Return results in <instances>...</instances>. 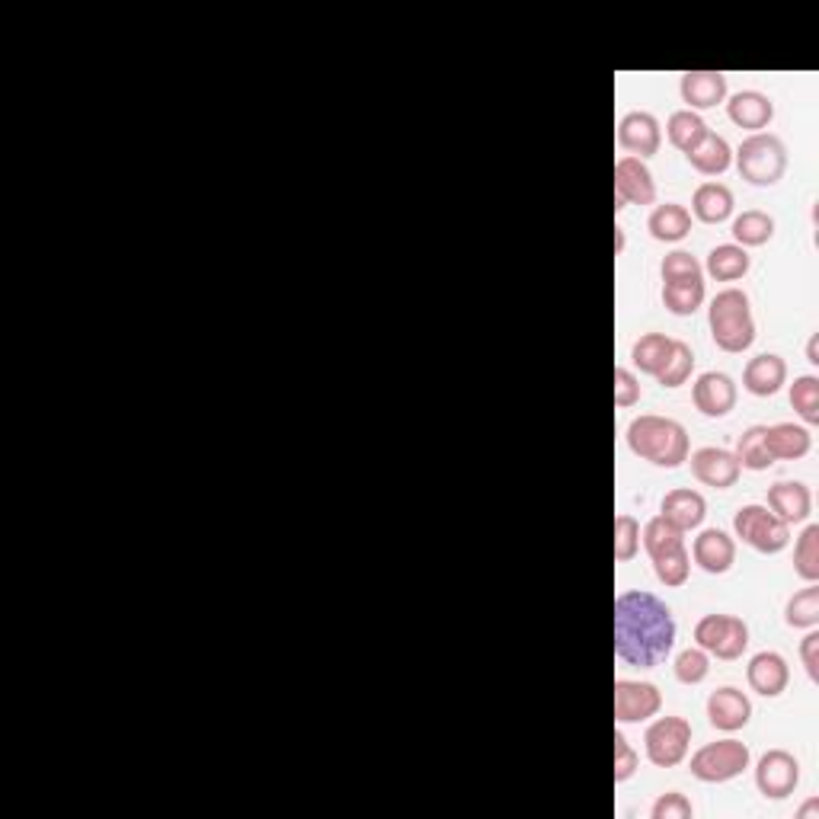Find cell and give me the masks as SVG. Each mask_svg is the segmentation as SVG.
Wrapping results in <instances>:
<instances>
[{
  "label": "cell",
  "instance_id": "cell-1",
  "mask_svg": "<svg viewBox=\"0 0 819 819\" xmlns=\"http://www.w3.org/2000/svg\"><path fill=\"white\" fill-rule=\"evenodd\" d=\"M676 647V618L647 590H624L615 599V656L624 666L654 669Z\"/></svg>",
  "mask_w": 819,
  "mask_h": 819
},
{
  "label": "cell",
  "instance_id": "cell-2",
  "mask_svg": "<svg viewBox=\"0 0 819 819\" xmlns=\"http://www.w3.org/2000/svg\"><path fill=\"white\" fill-rule=\"evenodd\" d=\"M627 449L640 461H650L656 467L676 471L682 467L691 455L689 429L679 420L669 417H656V413H644L637 420H631L627 427Z\"/></svg>",
  "mask_w": 819,
  "mask_h": 819
},
{
  "label": "cell",
  "instance_id": "cell-3",
  "mask_svg": "<svg viewBox=\"0 0 819 819\" xmlns=\"http://www.w3.org/2000/svg\"><path fill=\"white\" fill-rule=\"evenodd\" d=\"M708 327H711V336H714L718 349L730 353V356L746 353L755 343V321L750 295L740 292V289H723V292H718V295L711 298V308H708Z\"/></svg>",
  "mask_w": 819,
  "mask_h": 819
},
{
  "label": "cell",
  "instance_id": "cell-4",
  "mask_svg": "<svg viewBox=\"0 0 819 819\" xmlns=\"http://www.w3.org/2000/svg\"><path fill=\"white\" fill-rule=\"evenodd\" d=\"M736 170L750 186H758V190H768V186L782 183L787 170L785 141L778 134H772V131L750 134L736 148Z\"/></svg>",
  "mask_w": 819,
  "mask_h": 819
},
{
  "label": "cell",
  "instance_id": "cell-5",
  "mask_svg": "<svg viewBox=\"0 0 819 819\" xmlns=\"http://www.w3.org/2000/svg\"><path fill=\"white\" fill-rule=\"evenodd\" d=\"M753 762V753L746 743L740 740H718V743H708L701 746L698 753L691 755V778L704 782V785H726L733 778H740Z\"/></svg>",
  "mask_w": 819,
  "mask_h": 819
},
{
  "label": "cell",
  "instance_id": "cell-6",
  "mask_svg": "<svg viewBox=\"0 0 819 819\" xmlns=\"http://www.w3.org/2000/svg\"><path fill=\"white\" fill-rule=\"evenodd\" d=\"M733 531L743 545H750L758 554H782L790 545V525H785L768 506H740L733 516Z\"/></svg>",
  "mask_w": 819,
  "mask_h": 819
},
{
  "label": "cell",
  "instance_id": "cell-7",
  "mask_svg": "<svg viewBox=\"0 0 819 819\" xmlns=\"http://www.w3.org/2000/svg\"><path fill=\"white\" fill-rule=\"evenodd\" d=\"M694 644L708 656L733 662L750 647V624L736 615H704L694 624Z\"/></svg>",
  "mask_w": 819,
  "mask_h": 819
},
{
  "label": "cell",
  "instance_id": "cell-8",
  "mask_svg": "<svg viewBox=\"0 0 819 819\" xmlns=\"http://www.w3.org/2000/svg\"><path fill=\"white\" fill-rule=\"evenodd\" d=\"M691 746V723L686 718H676V714H666V718H656L647 733H644V750L647 758L656 768H676L686 762Z\"/></svg>",
  "mask_w": 819,
  "mask_h": 819
},
{
  "label": "cell",
  "instance_id": "cell-9",
  "mask_svg": "<svg viewBox=\"0 0 819 819\" xmlns=\"http://www.w3.org/2000/svg\"><path fill=\"white\" fill-rule=\"evenodd\" d=\"M800 785V762L787 750H768L755 765V787L765 800H787Z\"/></svg>",
  "mask_w": 819,
  "mask_h": 819
},
{
  "label": "cell",
  "instance_id": "cell-10",
  "mask_svg": "<svg viewBox=\"0 0 819 819\" xmlns=\"http://www.w3.org/2000/svg\"><path fill=\"white\" fill-rule=\"evenodd\" d=\"M656 180L647 161L637 158H618L615 164V212H624L627 205H654Z\"/></svg>",
  "mask_w": 819,
  "mask_h": 819
},
{
  "label": "cell",
  "instance_id": "cell-11",
  "mask_svg": "<svg viewBox=\"0 0 819 819\" xmlns=\"http://www.w3.org/2000/svg\"><path fill=\"white\" fill-rule=\"evenodd\" d=\"M618 148L627 158H637V161H647V158L659 154L662 129H659V119L654 112L634 109V112L622 116V122H618Z\"/></svg>",
  "mask_w": 819,
  "mask_h": 819
},
{
  "label": "cell",
  "instance_id": "cell-12",
  "mask_svg": "<svg viewBox=\"0 0 819 819\" xmlns=\"http://www.w3.org/2000/svg\"><path fill=\"white\" fill-rule=\"evenodd\" d=\"M691 403L708 420L730 417L733 407H736V385H733V378L723 375V371H704V375H698V381L691 385Z\"/></svg>",
  "mask_w": 819,
  "mask_h": 819
},
{
  "label": "cell",
  "instance_id": "cell-13",
  "mask_svg": "<svg viewBox=\"0 0 819 819\" xmlns=\"http://www.w3.org/2000/svg\"><path fill=\"white\" fill-rule=\"evenodd\" d=\"M689 461L694 481L704 484V487H714V491H730V487H736V481H740V474H743V467H740L736 455L726 452V449H718V445H704V449L691 452Z\"/></svg>",
  "mask_w": 819,
  "mask_h": 819
},
{
  "label": "cell",
  "instance_id": "cell-14",
  "mask_svg": "<svg viewBox=\"0 0 819 819\" xmlns=\"http://www.w3.org/2000/svg\"><path fill=\"white\" fill-rule=\"evenodd\" d=\"M662 694L654 682H634L618 679L615 682V721L618 723H644L659 714Z\"/></svg>",
  "mask_w": 819,
  "mask_h": 819
},
{
  "label": "cell",
  "instance_id": "cell-15",
  "mask_svg": "<svg viewBox=\"0 0 819 819\" xmlns=\"http://www.w3.org/2000/svg\"><path fill=\"white\" fill-rule=\"evenodd\" d=\"M708 721L714 730L721 733H736L743 730L746 723L753 721V701L750 694L733 686H723V689L711 691L708 698Z\"/></svg>",
  "mask_w": 819,
  "mask_h": 819
},
{
  "label": "cell",
  "instance_id": "cell-16",
  "mask_svg": "<svg viewBox=\"0 0 819 819\" xmlns=\"http://www.w3.org/2000/svg\"><path fill=\"white\" fill-rule=\"evenodd\" d=\"M691 560L711 573V576H723L730 573V567L736 563V541L721 531V528H704L694 541H691Z\"/></svg>",
  "mask_w": 819,
  "mask_h": 819
},
{
  "label": "cell",
  "instance_id": "cell-17",
  "mask_svg": "<svg viewBox=\"0 0 819 819\" xmlns=\"http://www.w3.org/2000/svg\"><path fill=\"white\" fill-rule=\"evenodd\" d=\"M746 682H750V689L755 694H762V698H778V694H785L787 682H790V666H787V659L782 654H775V650H762V654H755L750 659V666H746Z\"/></svg>",
  "mask_w": 819,
  "mask_h": 819
},
{
  "label": "cell",
  "instance_id": "cell-18",
  "mask_svg": "<svg viewBox=\"0 0 819 819\" xmlns=\"http://www.w3.org/2000/svg\"><path fill=\"white\" fill-rule=\"evenodd\" d=\"M679 94L691 112L714 109L726 99V74H721V71H686L679 80Z\"/></svg>",
  "mask_w": 819,
  "mask_h": 819
},
{
  "label": "cell",
  "instance_id": "cell-19",
  "mask_svg": "<svg viewBox=\"0 0 819 819\" xmlns=\"http://www.w3.org/2000/svg\"><path fill=\"white\" fill-rule=\"evenodd\" d=\"M726 116H730V122L736 129H746L758 134V131H765L772 126L775 103L765 97V94H758V90H740V94H733V97L726 99Z\"/></svg>",
  "mask_w": 819,
  "mask_h": 819
},
{
  "label": "cell",
  "instance_id": "cell-20",
  "mask_svg": "<svg viewBox=\"0 0 819 819\" xmlns=\"http://www.w3.org/2000/svg\"><path fill=\"white\" fill-rule=\"evenodd\" d=\"M768 509L782 519L785 525H800L810 519L813 509V496L810 487L800 481H778L768 487Z\"/></svg>",
  "mask_w": 819,
  "mask_h": 819
},
{
  "label": "cell",
  "instance_id": "cell-21",
  "mask_svg": "<svg viewBox=\"0 0 819 819\" xmlns=\"http://www.w3.org/2000/svg\"><path fill=\"white\" fill-rule=\"evenodd\" d=\"M659 516L669 525H676L679 531H694V528H701L704 516H708V503L698 491L679 487V491H669L662 496Z\"/></svg>",
  "mask_w": 819,
  "mask_h": 819
},
{
  "label": "cell",
  "instance_id": "cell-22",
  "mask_svg": "<svg viewBox=\"0 0 819 819\" xmlns=\"http://www.w3.org/2000/svg\"><path fill=\"white\" fill-rule=\"evenodd\" d=\"M787 385V365L775 353H762L746 362L743 368V388L753 397H775Z\"/></svg>",
  "mask_w": 819,
  "mask_h": 819
},
{
  "label": "cell",
  "instance_id": "cell-23",
  "mask_svg": "<svg viewBox=\"0 0 819 819\" xmlns=\"http://www.w3.org/2000/svg\"><path fill=\"white\" fill-rule=\"evenodd\" d=\"M736 198L733 190L723 183H701L691 196V218H698L701 225H723L733 218Z\"/></svg>",
  "mask_w": 819,
  "mask_h": 819
},
{
  "label": "cell",
  "instance_id": "cell-24",
  "mask_svg": "<svg viewBox=\"0 0 819 819\" xmlns=\"http://www.w3.org/2000/svg\"><path fill=\"white\" fill-rule=\"evenodd\" d=\"M765 442H768V452L775 461H800L810 455L813 449V435L807 427H797V423H775V427H765Z\"/></svg>",
  "mask_w": 819,
  "mask_h": 819
},
{
  "label": "cell",
  "instance_id": "cell-25",
  "mask_svg": "<svg viewBox=\"0 0 819 819\" xmlns=\"http://www.w3.org/2000/svg\"><path fill=\"white\" fill-rule=\"evenodd\" d=\"M691 212L679 202H666V205H656L647 218V230L650 237L659 240V244H679L691 234Z\"/></svg>",
  "mask_w": 819,
  "mask_h": 819
},
{
  "label": "cell",
  "instance_id": "cell-26",
  "mask_svg": "<svg viewBox=\"0 0 819 819\" xmlns=\"http://www.w3.org/2000/svg\"><path fill=\"white\" fill-rule=\"evenodd\" d=\"M686 161H689L691 170L701 173V176H721V173H726L730 164H733V148L726 144V138L714 134V131H708V134L691 148L689 154H686Z\"/></svg>",
  "mask_w": 819,
  "mask_h": 819
},
{
  "label": "cell",
  "instance_id": "cell-27",
  "mask_svg": "<svg viewBox=\"0 0 819 819\" xmlns=\"http://www.w3.org/2000/svg\"><path fill=\"white\" fill-rule=\"evenodd\" d=\"M672 349H676V340L672 336H666V333H644L634 343V349H631V362H634V368L640 375H654L656 378L666 368Z\"/></svg>",
  "mask_w": 819,
  "mask_h": 819
},
{
  "label": "cell",
  "instance_id": "cell-28",
  "mask_svg": "<svg viewBox=\"0 0 819 819\" xmlns=\"http://www.w3.org/2000/svg\"><path fill=\"white\" fill-rule=\"evenodd\" d=\"M750 266H753L750 250H743L736 244H718L708 254V262H704L708 276L718 279V282H736V279H743L750 272Z\"/></svg>",
  "mask_w": 819,
  "mask_h": 819
},
{
  "label": "cell",
  "instance_id": "cell-29",
  "mask_svg": "<svg viewBox=\"0 0 819 819\" xmlns=\"http://www.w3.org/2000/svg\"><path fill=\"white\" fill-rule=\"evenodd\" d=\"M730 234H733L736 247H743V250H750V247H765V244L775 237V218H772L768 212L750 208V212H743L740 218H733Z\"/></svg>",
  "mask_w": 819,
  "mask_h": 819
},
{
  "label": "cell",
  "instance_id": "cell-30",
  "mask_svg": "<svg viewBox=\"0 0 819 819\" xmlns=\"http://www.w3.org/2000/svg\"><path fill=\"white\" fill-rule=\"evenodd\" d=\"M704 279H691V282H662V304L669 314L676 317H691L701 304H704Z\"/></svg>",
  "mask_w": 819,
  "mask_h": 819
},
{
  "label": "cell",
  "instance_id": "cell-31",
  "mask_svg": "<svg viewBox=\"0 0 819 819\" xmlns=\"http://www.w3.org/2000/svg\"><path fill=\"white\" fill-rule=\"evenodd\" d=\"M708 122L698 116V112H691V109H679V112H672L669 116V122H666V138H669V144L676 148V151H682V154H689L691 148L708 134Z\"/></svg>",
  "mask_w": 819,
  "mask_h": 819
},
{
  "label": "cell",
  "instance_id": "cell-32",
  "mask_svg": "<svg viewBox=\"0 0 819 819\" xmlns=\"http://www.w3.org/2000/svg\"><path fill=\"white\" fill-rule=\"evenodd\" d=\"M644 551L650 554V560L666 558L672 551H682L686 548V531H679L676 525H669L662 516H656L644 525Z\"/></svg>",
  "mask_w": 819,
  "mask_h": 819
},
{
  "label": "cell",
  "instance_id": "cell-33",
  "mask_svg": "<svg viewBox=\"0 0 819 819\" xmlns=\"http://www.w3.org/2000/svg\"><path fill=\"white\" fill-rule=\"evenodd\" d=\"M785 624L794 631H810L819 624V586L807 583L800 592H794L787 599Z\"/></svg>",
  "mask_w": 819,
  "mask_h": 819
},
{
  "label": "cell",
  "instance_id": "cell-34",
  "mask_svg": "<svg viewBox=\"0 0 819 819\" xmlns=\"http://www.w3.org/2000/svg\"><path fill=\"white\" fill-rule=\"evenodd\" d=\"M736 461H740V467H746V471H768L775 459H772V452H768V442H765V427H750L743 435H740V442H736Z\"/></svg>",
  "mask_w": 819,
  "mask_h": 819
},
{
  "label": "cell",
  "instance_id": "cell-35",
  "mask_svg": "<svg viewBox=\"0 0 819 819\" xmlns=\"http://www.w3.org/2000/svg\"><path fill=\"white\" fill-rule=\"evenodd\" d=\"M794 573L804 583L819 580V525H807L794 545Z\"/></svg>",
  "mask_w": 819,
  "mask_h": 819
},
{
  "label": "cell",
  "instance_id": "cell-36",
  "mask_svg": "<svg viewBox=\"0 0 819 819\" xmlns=\"http://www.w3.org/2000/svg\"><path fill=\"white\" fill-rule=\"evenodd\" d=\"M790 407L794 413L807 423L819 427V378L817 375H800L790 385Z\"/></svg>",
  "mask_w": 819,
  "mask_h": 819
},
{
  "label": "cell",
  "instance_id": "cell-37",
  "mask_svg": "<svg viewBox=\"0 0 819 819\" xmlns=\"http://www.w3.org/2000/svg\"><path fill=\"white\" fill-rule=\"evenodd\" d=\"M691 371H694V353H691L689 343L676 340V349H672V356L666 362V368L656 375V381H659L662 388L676 391V388H682V385L689 381Z\"/></svg>",
  "mask_w": 819,
  "mask_h": 819
},
{
  "label": "cell",
  "instance_id": "cell-38",
  "mask_svg": "<svg viewBox=\"0 0 819 819\" xmlns=\"http://www.w3.org/2000/svg\"><path fill=\"white\" fill-rule=\"evenodd\" d=\"M654 573H656V580H659L666 590H679V586H686V583H689V573H691L689 548L672 551V554H666V558H656Z\"/></svg>",
  "mask_w": 819,
  "mask_h": 819
},
{
  "label": "cell",
  "instance_id": "cell-39",
  "mask_svg": "<svg viewBox=\"0 0 819 819\" xmlns=\"http://www.w3.org/2000/svg\"><path fill=\"white\" fill-rule=\"evenodd\" d=\"M672 672H676V679L682 686H701L708 679V672H711V656L704 654L701 647H689V650L676 656Z\"/></svg>",
  "mask_w": 819,
  "mask_h": 819
},
{
  "label": "cell",
  "instance_id": "cell-40",
  "mask_svg": "<svg viewBox=\"0 0 819 819\" xmlns=\"http://www.w3.org/2000/svg\"><path fill=\"white\" fill-rule=\"evenodd\" d=\"M659 276H662V282H691V279H704V269L686 250H672V254H666V260L659 266Z\"/></svg>",
  "mask_w": 819,
  "mask_h": 819
},
{
  "label": "cell",
  "instance_id": "cell-41",
  "mask_svg": "<svg viewBox=\"0 0 819 819\" xmlns=\"http://www.w3.org/2000/svg\"><path fill=\"white\" fill-rule=\"evenodd\" d=\"M640 551V522L634 516H615V560L627 563V560L637 558Z\"/></svg>",
  "mask_w": 819,
  "mask_h": 819
},
{
  "label": "cell",
  "instance_id": "cell-42",
  "mask_svg": "<svg viewBox=\"0 0 819 819\" xmlns=\"http://www.w3.org/2000/svg\"><path fill=\"white\" fill-rule=\"evenodd\" d=\"M650 817L654 819H691L694 817V807L682 790H669L656 800L650 807Z\"/></svg>",
  "mask_w": 819,
  "mask_h": 819
},
{
  "label": "cell",
  "instance_id": "cell-43",
  "mask_svg": "<svg viewBox=\"0 0 819 819\" xmlns=\"http://www.w3.org/2000/svg\"><path fill=\"white\" fill-rule=\"evenodd\" d=\"M637 765H640V758L631 750L627 736L622 730H615V785H624L627 778H634Z\"/></svg>",
  "mask_w": 819,
  "mask_h": 819
},
{
  "label": "cell",
  "instance_id": "cell-44",
  "mask_svg": "<svg viewBox=\"0 0 819 819\" xmlns=\"http://www.w3.org/2000/svg\"><path fill=\"white\" fill-rule=\"evenodd\" d=\"M640 400V381L631 368H615V407H634Z\"/></svg>",
  "mask_w": 819,
  "mask_h": 819
},
{
  "label": "cell",
  "instance_id": "cell-45",
  "mask_svg": "<svg viewBox=\"0 0 819 819\" xmlns=\"http://www.w3.org/2000/svg\"><path fill=\"white\" fill-rule=\"evenodd\" d=\"M819 634L817 627L807 631V637L800 640V659H804V669H807V679L819 682Z\"/></svg>",
  "mask_w": 819,
  "mask_h": 819
},
{
  "label": "cell",
  "instance_id": "cell-46",
  "mask_svg": "<svg viewBox=\"0 0 819 819\" xmlns=\"http://www.w3.org/2000/svg\"><path fill=\"white\" fill-rule=\"evenodd\" d=\"M817 346H819V333H813V336H810V343H807V362H810V365H819Z\"/></svg>",
  "mask_w": 819,
  "mask_h": 819
},
{
  "label": "cell",
  "instance_id": "cell-47",
  "mask_svg": "<svg viewBox=\"0 0 819 819\" xmlns=\"http://www.w3.org/2000/svg\"><path fill=\"white\" fill-rule=\"evenodd\" d=\"M615 254H624V228L615 225Z\"/></svg>",
  "mask_w": 819,
  "mask_h": 819
},
{
  "label": "cell",
  "instance_id": "cell-48",
  "mask_svg": "<svg viewBox=\"0 0 819 819\" xmlns=\"http://www.w3.org/2000/svg\"><path fill=\"white\" fill-rule=\"evenodd\" d=\"M817 807H819L817 800H810V804H807V807H804V810H800V817H810V813H813V810H817Z\"/></svg>",
  "mask_w": 819,
  "mask_h": 819
}]
</instances>
